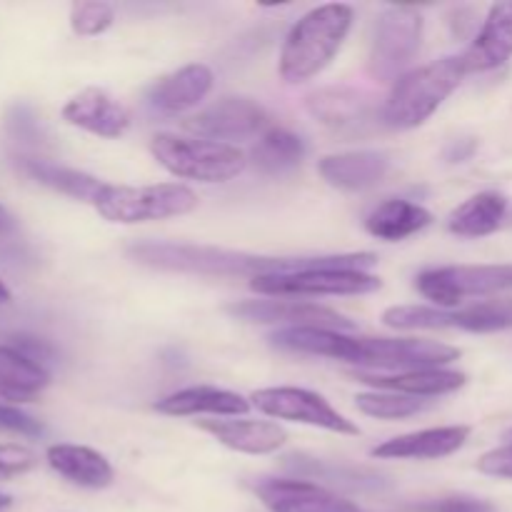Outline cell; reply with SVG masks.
Masks as SVG:
<instances>
[{"instance_id":"30bf717a","label":"cell","mask_w":512,"mask_h":512,"mask_svg":"<svg viewBox=\"0 0 512 512\" xmlns=\"http://www.w3.org/2000/svg\"><path fill=\"white\" fill-rule=\"evenodd\" d=\"M255 408L275 420H290L338 435H360V428L340 415L323 395L305 388H263L250 395Z\"/></svg>"},{"instance_id":"ffe728a7","label":"cell","mask_w":512,"mask_h":512,"mask_svg":"<svg viewBox=\"0 0 512 512\" xmlns=\"http://www.w3.org/2000/svg\"><path fill=\"white\" fill-rule=\"evenodd\" d=\"M308 110L320 123L343 135L363 133L373 120V103L368 95L345 85L308 95Z\"/></svg>"},{"instance_id":"74e56055","label":"cell","mask_w":512,"mask_h":512,"mask_svg":"<svg viewBox=\"0 0 512 512\" xmlns=\"http://www.w3.org/2000/svg\"><path fill=\"white\" fill-rule=\"evenodd\" d=\"M13 230H15L13 215H10L8 210L0 205V235H8V233H13Z\"/></svg>"},{"instance_id":"f35d334b","label":"cell","mask_w":512,"mask_h":512,"mask_svg":"<svg viewBox=\"0 0 512 512\" xmlns=\"http://www.w3.org/2000/svg\"><path fill=\"white\" fill-rule=\"evenodd\" d=\"M10 298H13V295H10V288L3 283V280H0V305L10 303Z\"/></svg>"},{"instance_id":"8992f818","label":"cell","mask_w":512,"mask_h":512,"mask_svg":"<svg viewBox=\"0 0 512 512\" xmlns=\"http://www.w3.org/2000/svg\"><path fill=\"white\" fill-rule=\"evenodd\" d=\"M383 323L395 330L500 333V330H512V300H485L460 310H443L435 305H395L385 310Z\"/></svg>"},{"instance_id":"ba28073f","label":"cell","mask_w":512,"mask_h":512,"mask_svg":"<svg viewBox=\"0 0 512 512\" xmlns=\"http://www.w3.org/2000/svg\"><path fill=\"white\" fill-rule=\"evenodd\" d=\"M423 40V15L408 5H390L375 25L373 48L368 58L370 78L395 83L413 63Z\"/></svg>"},{"instance_id":"d590c367","label":"cell","mask_w":512,"mask_h":512,"mask_svg":"<svg viewBox=\"0 0 512 512\" xmlns=\"http://www.w3.org/2000/svg\"><path fill=\"white\" fill-rule=\"evenodd\" d=\"M0 430L3 433H18V435H43V425L38 423L35 418L25 415L23 410L13 408L8 403H0Z\"/></svg>"},{"instance_id":"5b68a950","label":"cell","mask_w":512,"mask_h":512,"mask_svg":"<svg viewBox=\"0 0 512 512\" xmlns=\"http://www.w3.org/2000/svg\"><path fill=\"white\" fill-rule=\"evenodd\" d=\"M93 205L108 223L138 225L193 213L198 208V193L183 183H155L138 188L105 183Z\"/></svg>"},{"instance_id":"836d02e7","label":"cell","mask_w":512,"mask_h":512,"mask_svg":"<svg viewBox=\"0 0 512 512\" xmlns=\"http://www.w3.org/2000/svg\"><path fill=\"white\" fill-rule=\"evenodd\" d=\"M400 512H498V508L490 500L473 498V495H448V498L408 505Z\"/></svg>"},{"instance_id":"277c9868","label":"cell","mask_w":512,"mask_h":512,"mask_svg":"<svg viewBox=\"0 0 512 512\" xmlns=\"http://www.w3.org/2000/svg\"><path fill=\"white\" fill-rule=\"evenodd\" d=\"M150 153L170 175L198 183H228L248 168V155L238 145L175 133L155 135Z\"/></svg>"},{"instance_id":"ac0fdd59","label":"cell","mask_w":512,"mask_h":512,"mask_svg":"<svg viewBox=\"0 0 512 512\" xmlns=\"http://www.w3.org/2000/svg\"><path fill=\"white\" fill-rule=\"evenodd\" d=\"M465 73H488L512 58V3H495L463 55Z\"/></svg>"},{"instance_id":"4fadbf2b","label":"cell","mask_w":512,"mask_h":512,"mask_svg":"<svg viewBox=\"0 0 512 512\" xmlns=\"http://www.w3.org/2000/svg\"><path fill=\"white\" fill-rule=\"evenodd\" d=\"M228 315L260 325H283V328H325V330H353L355 323L340 315L338 310L318 303H300V300H240L228 305Z\"/></svg>"},{"instance_id":"f1b7e54d","label":"cell","mask_w":512,"mask_h":512,"mask_svg":"<svg viewBox=\"0 0 512 512\" xmlns=\"http://www.w3.org/2000/svg\"><path fill=\"white\" fill-rule=\"evenodd\" d=\"M305 153H308V148H305V140L300 135L285 128H270L253 145L248 163H253V168L263 175H283L298 168L305 160Z\"/></svg>"},{"instance_id":"5bb4252c","label":"cell","mask_w":512,"mask_h":512,"mask_svg":"<svg viewBox=\"0 0 512 512\" xmlns=\"http://www.w3.org/2000/svg\"><path fill=\"white\" fill-rule=\"evenodd\" d=\"M255 493L270 512H365L353 500L310 480L268 478L258 483Z\"/></svg>"},{"instance_id":"83f0119b","label":"cell","mask_w":512,"mask_h":512,"mask_svg":"<svg viewBox=\"0 0 512 512\" xmlns=\"http://www.w3.org/2000/svg\"><path fill=\"white\" fill-rule=\"evenodd\" d=\"M353 340L340 330L325 328H280L270 335V345L288 353L318 355V358H333L350 363L353 358Z\"/></svg>"},{"instance_id":"7402d4cb","label":"cell","mask_w":512,"mask_h":512,"mask_svg":"<svg viewBox=\"0 0 512 512\" xmlns=\"http://www.w3.org/2000/svg\"><path fill=\"white\" fill-rule=\"evenodd\" d=\"M155 410L170 418H188V415H218V418H238L250 410V403L233 390L213 388V385H193L178 393L165 395L155 403Z\"/></svg>"},{"instance_id":"7c38bea8","label":"cell","mask_w":512,"mask_h":512,"mask_svg":"<svg viewBox=\"0 0 512 512\" xmlns=\"http://www.w3.org/2000/svg\"><path fill=\"white\" fill-rule=\"evenodd\" d=\"M260 295H368L383 288V280L365 270H305V273L263 275L250 280Z\"/></svg>"},{"instance_id":"2e32d148","label":"cell","mask_w":512,"mask_h":512,"mask_svg":"<svg viewBox=\"0 0 512 512\" xmlns=\"http://www.w3.org/2000/svg\"><path fill=\"white\" fill-rule=\"evenodd\" d=\"M213 70L203 63H190L175 73L155 80L145 93L150 108L160 115H180L198 108L213 90Z\"/></svg>"},{"instance_id":"44dd1931","label":"cell","mask_w":512,"mask_h":512,"mask_svg":"<svg viewBox=\"0 0 512 512\" xmlns=\"http://www.w3.org/2000/svg\"><path fill=\"white\" fill-rule=\"evenodd\" d=\"M198 428L225 448L245 455L278 453L288 443V430L270 420H200Z\"/></svg>"},{"instance_id":"d6986e66","label":"cell","mask_w":512,"mask_h":512,"mask_svg":"<svg viewBox=\"0 0 512 512\" xmlns=\"http://www.w3.org/2000/svg\"><path fill=\"white\" fill-rule=\"evenodd\" d=\"M390 160L378 150H350V153L325 155L318 163V173L330 188L345 193L370 190L388 175Z\"/></svg>"},{"instance_id":"8fae6325","label":"cell","mask_w":512,"mask_h":512,"mask_svg":"<svg viewBox=\"0 0 512 512\" xmlns=\"http://www.w3.org/2000/svg\"><path fill=\"white\" fill-rule=\"evenodd\" d=\"M185 128L198 138L233 145V140H248L268 133L270 113L258 100L230 95V98L215 100L213 105L190 115L185 120Z\"/></svg>"},{"instance_id":"52a82bcc","label":"cell","mask_w":512,"mask_h":512,"mask_svg":"<svg viewBox=\"0 0 512 512\" xmlns=\"http://www.w3.org/2000/svg\"><path fill=\"white\" fill-rule=\"evenodd\" d=\"M415 288L435 308L455 310L465 298H490L512 290V265H445L415 278Z\"/></svg>"},{"instance_id":"8d00e7d4","label":"cell","mask_w":512,"mask_h":512,"mask_svg":"<svg viewBox=\"0 0 512 512\" xmlns=\"http://www.w3.org/2000/svg\"><path fill=\"white\" fill-rule=\"evenodd\" d=\"M478 470L483 475H490V478L512 480V443L503 445V448L488 450L478 460Z\"/></svg>"},{"instance_id":"7a4b0ae2","label":"cell","mask_w":512,"mask_h":512,"mask_svg":"<svg viewBox=\"0 0 512 512\" xmlns=\"http://www.w3.org/2000/svg\"><path fill=\"white\" fill-rule=\"evenodd\" d=\"M353 20L355 10L345 3L320 5L305 13L290 28L280 50V78L288 85H298L323 73L343 48Z\"/></svg>"},{"instance_id":"9c48e42d","label":"cell","mask_w":512,"mask_h":512,"mask_svg":"<svg viewBox=\"0 0 512 512\" xmlns=\"http://www.w3.org/2000/svg\"><path fill=\"white\" fill-rule=\"evenodd\" d=\"M460 358V350L438 340L420 338H355L350 365H363L375 370H395V373H413V370L445 368Z\"/></svg>"},{"instance_id":"60d3db41","label":"cell","mask_w":512,"mask_h":512,"mask_svg":"<svg viewBox=\"0 0 512 512\" xmlns=\"http://www.w3.org/2000/svg\"><path fill=\"white\" fill-rule=\"evenodd\" d=\"M508 438H510V440H512V430H508Z\"/></svg>"},{"instance_id":"cb8c5ba5","label":"cell","mask_w":512,"mask_h":512,"mask_svg":"<svg viewBox=\"0 0 512 512\" xmlns=\"http://www.w3.org/2000/svg\"><path fill=\"white\" fill-rule=\"evenodd\" d=\"M50 385V373L38 358L13 345H0V400L28 403Z\"/></svg>"},{"instance_id":"6da1fadb","label":"cell","mask_w":512,"mask_h":512,"mask_svg":"<svg viewBox=\"0 0 512 512\" xmlns=\"http://www.w3.org/2000/svg\"><path fill=\"white\" fill-rule=\"evenodd\" d=\"M128 255L140 265L170 273L190 275H288L305 270H365L368 273L378 255L375 253H343V255H315V258H265V255L238 253V250L210 248V245L188 243H135Z\"/></svg>"},{"instance_id":"484cf974","label":"cell","mask_w":512,"mask_h":512,"mask_svg":"<svg viewBox=\"0 0 512 512\" xmlns=\"http://www.w3.org/2000/svg\"><path fill=\"white\" fill-rule=\"evenodd\" d=\"M508 198L498 190H483L450 213L448 230L458 238H485L503 225L508 215Z\"/></svg>"},{"instance_id":"d6a6232c","label":"cell","mask_w":512,"mask_h":512,"mask_svg":"<svg viewBox=\"0 0 512 512\" xmlns=\"http://www.w3.org/2000/svg\"><path fill=\"white\" fill-rule=\"evenodd\" d=\"M115 23V8L110 3H100V0H83L70 8V28L75 35L83 38H93V35H103L105 30L113 28Z\"/></svg>"},{"instance_id":"4dcf8cb0","label":"cell","mask_w":512,"mask_h":512,"mask_svg":"<svg viewBox=\"0 0 512 512\" xmlns=\"http://www.w3.org/2000/svg\"><path fill=\"white\" fill-rule=\"evenodd\" d=\"M20 168L38 183L48 185V188L58 190V193L70 195L75 200H85V203H95L98 193L103 190L105 183H100L93 175L83 173V170L68 168V165L50 163V160L38 158H23Z\"/></svg>"},{"instance_id":"603a6c76","label":"cell","mask_w":512,"mask_h":512,"mask_svg":"<svg viewBox=\"0 0 512 512\" xmlns=\"http://www.w3.org/2000/svg\"><path fill=\"white\" fill-rule=\"evenodd\" d=\"M45 458H48V465L60 478L78 485V488L103 490L110 488L115 480V470L110 460L98 450L85 448V445H50Z\"/></svg>"},{"instance_id":"ab89813d","label":"cell","mask_w":512,"mask_h":512,"mask_svg":"<svg viewBox=\"0 0 512 512\" xmlns=\"http://www.w3.org/2000/svg\"><path fill=\"white\" fill-rule=\"evenodd\" d=\"M8 505H10V498H8V495L0 493V510H5V508H8Z\"/></svg>"},{"instance_id":"e0dca14e","label":"cell","mask_w":512,"mask_h":512,"mask_svg":"<svg viewBox=\"0 0 512 512\" xmlns=\"http://www.w3.org/2000/svg\"><path fill=\"white\" fill-rule=\"evenodd\" d=\"M470 433H473L470 425L418 430V433L400 435V438L385 440L383 445H375L370 455L380 460H440L458 453L470 440Z\"/></svg>"},{"instance_id":"3957f363","label":"cell","mask_w":512,"mask_h":512,"mask_svg":"<svg viewBox=\"0 0 512 512\" xmlns=\"http://www.w3.org/2000/svg\"><path fill=\"white\" fill-rule=\"evenodd\" d=\"M465 75L468 73H465L460 55H448V58L423 65V68L408 70L390 88L380 118L393 130L420 128L460 88Z\"/></svg>"},{"instance_id":"f546056e","label":"cell","mask_w":512,"mask_h":512,"mask_svg":"<svg viewBox=\"0 0 512 512\" xmlns=\"http://www.w3.org/2000/svg\"><path fill=\"white\" fill-rule=\"evenodd\" d=\"M283 465L288 470H293L295 475H300V478L328 480V483L343 485V488L350 490H380L388 485V480L375 473V470L325 463V460L305 458V455H288Z\"/></svg>"},{"instance_id":"4316f807","label":"cell","mask_w":512,"mask_h":512,"mask_svg":"<svg viewBox=\"0 0 512 512\" xmlns=\"http://www.w3.org/2000/svg\"><path fill=\"white\" fill-rule=\"evenodd\" d=\"M433 223V213L418 203H410L405 198H393L380 203L373 213L365 218V230L373 238L385 243H398L410 238Z\"/></svg>"},{"instance_id":"9a60e30c","label":"cell","mask_w":512,"mask_h":512,"mask_svg":"<svg viewBox=\"0 0 512 512\" xmlns=\"http://www.w3.org/2000/svg\"><path fill=\"white\" fill-rule=\"evenodd\" d=\"M63 120L98 138H123L130 130V110L103 88H85L63 105Z\"/></svg>"},{"instance_id":"d4e9b609","label":"cell","mask_w":512,"mask_h":512,"mask_svg":"<svg viewBox=\"0 0 512 512\" xmlns=\"http://www.w3.org/2000/svg\"><path fill=\"white\" fill-rule=\"evenodd\" d=\"M360 383H368L373 388L385 390V393L410 395V398H440V395L455 393L465 388L468 375L460 370L448 368H430L413 370V373H395V375H358Z\"/></svg>"},{"instance_id":"e575fe53","label":"cell","mask_w":512,"mask_h":512,"mask_svg":"<svg viewBox=\"0 0 512 512\" xmlns=\"http://www.w3.org/2000/svg\"><path fill=\"white\" fill-rule=\"evenodd\" d=\"M35 463L38 460H35V455L28 448L0 443V480L18 478V475L33 470Z\"/></svg>"},{"instance_id":"1f68e13d","label":"cell","mask_w":512,"mask_h":512,"mask_svg":"<svg viewBox=\"0 0 512 512\" xmlns=\"http://www.w3.org/2000/svg\"><path fill=\"white\" fill-rule=\"evenodd\" d=\"M355 405L363 415L378 420H403L423 413L430 408L428 400L410 398L400 393H360L355 395Z\"/></svg>"}]
</instances>
